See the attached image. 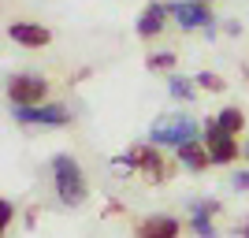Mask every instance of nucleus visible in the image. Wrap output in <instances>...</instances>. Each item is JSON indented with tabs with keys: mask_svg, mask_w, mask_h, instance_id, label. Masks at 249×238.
<instances>
[{
	"mask_svg": "<svg viewBox=\"0 0 249 238\" xmlns=\"http://www.w3.org/2000/svg\"><path fill=\"white\" fill-rule=\"evenodd\" d=\"M52 179H56V197L63 205H82L86 201V175L74 164V156H56L52 160Z\"/></svg>",
	"mask_w": 249,
	"mask_h": 238,
	"instance_id": "nucleus-1",
	"label": "nucleus"
},
{
	"mask_svg": "<svg viewBox=\"0 0 249 238\" xmlns=\"http://www.w3.org/2000/svg\"><path fill=\"white\" fill-rule=\"evenodd\" d=\"M149 138H153V145H186V142H197V119H186V115H164L160 123H153Z\"/></svg>",
	"mask_w": 249,
	"mask_h": 238,
	"instance_id": "nucleus-2",
	"label": "nucleus"
},
{
	"mask_svg": "<svg viewBox=\"0 0 249 238\" xmlns=\"http://www.w3.org/2000/svg\"><path fill=\"white\" fill-rule=\"evenodd\" d=\"M119 164H130V167H138V171H142V179H145V183H167V179H171V167L164 164V156L156 153L153 145H134V149H130V153L123 156V160H119Z\"/></svg>",
	"mask_w": 249,
	"mask_h": 238,
	"instance_id": "nucleus-3",
	"label": "nucleus"
},
{
	"mask_svg": "<svg viewBox=\"0 0 249 238\" xmlns=\"http://www.w3.org/2000/svg\"><path fill=\"white\" fill-rule=\"evenodd\" d=\"M45 78H37V74H15V78H8V97L15 108H34L37 101H45Z\"/></svg>",
	"mask_w": 249,
	"mask_h": 238,
	"instance_id": "nucleus-4",
	"label": "nucleus"
},
{
	"mask_svg": "<svg viewBox=\"0 0 249 238\" xmlns=\"http://www.w3.org/2000/svg\"><path fill=\"white\" fill-rule=\"evenodd\" d=\"M19 123H41V127H63L71 119V112L63 104H34V108H15Z\"/></svg>",
	"mask_w": 249,
	"mask_h": 238,
	"instance_id": "nucleus-5",
	"label": "nucleus"
},
{
	"mask_svg": "<svg viewBox=\"0 0 249 238\" xmlns=\"http://www.w3.org/2000/svg\"><path fill=\"white\" fill-rule=\"evenodd\" d=\"M171 15L178 19L182 30H194V26H208L212 22V11L197 0H182V4H171Z\"/></svg>",
	"mask_w": 249,
	"mask_h": 238,
	"instance_id": "nucleus-6",
	"label": "nucleus"
},
{
	"mask_svg": "<svg viewBox=\"0 0 249 238\" xmlns=\"http://www.w3.org/2000/svg\"><path fill=\"white\" fill-rule=\"evenodd\" d=\"M8 34H11L15 45H26V49H45V45L52 41V34L45 30V26H37V22H11Z\"/></svg>",
	"mask_w": 249,
	"mask_h": 238,
	"instance_id": "nucleus-7",
	"label": "nucleus"
},
{
	"mask_svg": "<svg viewBox=\"0 0 249 238\" xmlns=\"http://www.w3.org/2000/svg\"><path fill=\"white\" fill-rule=\"evenodd\" d=\"M208 156H212L216 164H231V160L238 156V145H234V138H231L227 130H219L216 123L208 127Z\"/></svg>",
	"mask_w": 249,
	"mask_h": 238,
	"instance_id": "nucleus-8",
	"label": "nucleus"
},
{
	"mask_svg": "<svg viewBox=\"0 0 249 238\" xmlns=\"http://www.w3.org/2000/svg\"><path fill=\"white\" fill-rule=\"evenodd\" d=\"M138 238H178V220L175 216H149L138 223Z\"/></svg>",
	"mask_w": 249,
	"mask_h": 238,
	"instance_id": "nucleus-9",
	"label": "nucleus"
},
{
	"mask_svg": "<svg viewBox=\"0 0 249 238\" xmlns=\"http://www.w3.org/2000/svg\"><path fill=\"white\" fill-rule=\"evenodd\" d=\"M164 22H167V8L164 4H149L142 11V19H138V34L142 37H156V34L164 30Z\"/></svg>",
	"mask_w": 249,
	"mask_h": 238,
	"instance_id": "nucleus-10",
	"label": "nucleus"
},
{
	"mask_svg": "<svg viewBox=\"0 0 249 238\" xmlns=\"http://www.w3.org/2000/svg\"><path fill=\"white\" fill-rule=\"evenodd\" d=\"M219 212L216 201H201V205H194V216H190V223H194V231H197L201 238H216V227H212V216Z\"/></svg>",
	"mask_w": 249,
	"mask_h": 238,
	"instance_id": "nucleus-11",
	"label": "nucleus"
},
{
	"mask_svg": "<svg viewBox=\"0 0 249 238\" xmlns=\"http://www.w3.org/2000/svg\"><path fill=\"white\" fill-rule=\"evenodd\" d=\"M178 160H182L186 167H194V171H201V167H205L212 156H208L197 142H186V145H178Z\"/></svg>",
	"mask_w": 249,
	"mask_h": 238,
	"instance_id": "nucleus-12",
	"label": "nucleus"
},
{
	"mask_svg": "<svg viewBox=\"0 0 249 238\" xmlns=\"http://www.w3.org/2000/svg\"><path fill=\"white\" fill-rule=\"evenodd\" d=\"M242 123H246V115H242L238 108H223V112L216 115V127H219V130H227V134L242 130Z\"/></svg>",
	"mask_w": 249,
	"mask_h": 238,
	"instance_id": "nucleus-13",
	"label": "nucleus"
},
{
	"mask_svg": "<svg viewBox=\"0 0 249 238\" xmlns=\"http://www.w3.org/2000/svg\"><path fill=\"white\" fill-rule=\"evenodd\" d=\"M167 90H171V97H175V101H194V93H197L190 78H171V82H167Z\"/></svg>",
	"mask_w": 249,
	"mask_h": 238,
	"instance_id": "nucleus-14",
	"label": "nucleus"
},
{
	"mask_svg": "<svg viewBox=\"0 0 249 238\" xmlns=\"http://www.w3.org/2000/svg\"><path fill=\"white\" fill-rule=\"evenodd\" d=\"M175 67V56L171 52H153L149 56V71H171Z\"/></svg>",
	"mask_w": 249,
	"mask_h": 238,
	"instance_id": "nucleus-15",
	"label": "nucleus"
},
{
	"mask_svg": "<svg viewBox=\"0 0 249 238\" xmlns=\"http://www.w3.org/2000/svg\"><path fill=\"white\" fill-rule=\"evenodd\" d=\"M197 86H205V90L219 93V90H223V78H219V74H212V71H201V74H197Z\"/></svg>",
	"mask_w": 249,
	"mask_h": 238,
	"instance_id": "nucleus-16",
	"label": "nucleus"
},
{
	"mask_svg": "<svg viewBox=\"0 0 249 238\" xmlns=\"http://www.w3.org/2000/svg\"><path fill=\"white\" fill-rule=\"evenodd\" d=\"M11 216H15V205H11V201H0V223H4V231L11 227Z\"/></svg>",
	"mask_w": 249,
	"mask_h": 238,
	"instance_id": "nucleus-17",
	"label": "nucleus"
},
{
	"mask_svg": "<svg viewBox=\"0 0 249 238\" xmlns=\"http://www.w3.org/2000/svg\"><path fill=\"white\" fill-rule=\"evenodd\" d=\"M234 186H238V190H249V171H238V175H234Z\"/></svg>",
	"mask_w": 249,
	"mask_h": 238,
	"instance_id": "nucleus-18",
	"label": "nucleus"
},
{
	"mask_svg": "<svg viewBox=\"0 0 249 238\" xmlns=\"http://www.w3.org/2000/svg\"><path fill=\"white\" fill-rule=\"evenodd\" d=\"M238 235H246V238H249V220H246V223L238 227Z\"/></svg>",
	"mask_w": 249,
	"mask_h": 238,
	"instance_id": "nucleus-19",
	"label": "nucleus"
},
{
	"mask_svg": "<svg viewBox=\"0 0 249 238\" xmlns=\"http://www.w3.org/2000/svg\"><path fill=\"white\" fill-rule=\"evenodd\" d=\"M197 4H205V0H197Z\"/></svg>",
	"mask_w": 249,
	"mask_h": 238,
	"instance_id": "nucleus-20",
	"label": "nucleus"
},
{
	"mask_svg": "<svg viewBox=\"0 0 249 238\" xmlns=\"http://www.w3.org/2000/svg\"><path fill=\"white\" fill-rule=\"evenodd\" d=\"M246 153H249V149H246Z\"/></svg>",
	"mask_w": 249,
	"mask_h": 238,
	"instance_id": "nucleus-21",
	"label": "nucleus"
}]
</instances>
